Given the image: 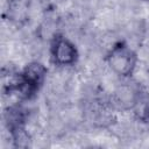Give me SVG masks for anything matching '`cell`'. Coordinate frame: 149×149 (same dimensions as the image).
<instances>
[{
    "instance_id": "cell-1",
    "label": "cell",
    "mask_w": 149,
    "mask_h": 149,
    "mask_svg": "<svg viewBox=\"0 0 149 149\" xmlns=\"http://www.w3.org/2000/svg\"><path fill=\"white\" fill-rule=\"evenodd\" d=\"M108 68L121 78H129L137 65V54L123 41L116 42L106 55Z\"/></svg>"
},
{
    "instance_id": "cell-3",
    "label": "cell",
    "mask_w": 149,
    "mask_h": 149,
    "mask_svg": "<svg viewBox=\"0 0 149 149\" xmlns=\"http://www.w3.org/2000/svg\"><path fill=\"white\" fill-rule=\"evenodd\" d=\"M140 118H141L143 121H148V122H149V99L143 102V105H142V107H141Z\"/></svg>"
},
{
    "instance_id": "cell-4",
    "label": "cell",
    "mask_w": 149,
    "mask_h": 149,
    "mask_svg": "<svg viewBox=\"0 0 149 149\" xmlns=\"http://www.w3.org/2000/svg\"><path fill=\"white\" fill-rule=\"evenodd\" d=\"M143 1H147V2H149V0H143Z\"/></svg>"
},
{
    "instance_id": "cell-2",
    "label": "cell",
    "mask_w": 149,
    "mask_h": 149,
    "mask_svg": "<svg viewBox=\"0 0 149 149\" xmlns=\"http://www.w3.org/2000/svg\"><path fill=\"white\" fill-rule=\"evenodd\" d=\"M51 59L56 65H73L78 59V49L76 44L63 35H56L50 45Z\"/></svg>"
}]
</instances>
